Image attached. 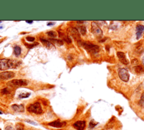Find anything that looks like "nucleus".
<instances>
[{"instance_id": "obj_1", "label": "nucleus", "mask_w": 144, "mask_h": 130, "mask_svg": "<svg viewBox=\"0 0 144 130\" xmlns=\"http://www.w3.org/2000/svg\"><path fill=\"white\" fill-rule=\"evenodd\" d=\"M18 66V62L9 59H0V70H6L10 68H15Z\"/></svg>"}, {"instance_id": "obj_2", "label": "nucleus", "mask_w": 144, "mask_h": 130, "mask_svg": "<svg viewBox=\"0 0 144 130\" xmlns=\"http://www.w3.org/2000/svg\"><path fill=\"white\" fill-rule=\"evenodd\" d=\"M80 45L91 54L97 53L99 51V47L98 45H93L89 42H81Z\"/></svg>"}, {"instance_id": "obj_3", "label": "nucleus", "mask_w": 144, "mask_h": 130, "mask_svg": "<svg viewBox=\"0 0 144 130\" xmlns=\"http://www.w3.org/2000/svg\"><path fill=\"white\" fill-rule=\"evenodd\" d=\"M27 110L29 113H33L36 114H41L43 112L40 103L36 102L31 104L27 107Z\"/></svg>"}, {"instance_id": "obj_4", "label": "nucleus", "mask_w": 144, "mask_h": 130, "mask_svg": "<svg viewBox=\"0 0 144 130\" xmlns=\"http://www.w3.org/2000/svg\"><path fill=\"white\" fill-rule=\"evenodd\" d=\"M29 82L26 79H14L7 83L8 86L10 87L26 86L28 84Z\"/></svg>"}, {"instance_id": "obj_5", "label": "nucleus", "mask_w": 144, "mask_h": 130, "mask_svg": "<svg viewBox=\"0 0 144 130\" xmlns=\"http://www.w3.org/2000/svg\"><path fill=\"white\" fill-rule=\"evenodd\" d=\"M118 75L119 78L124 82H128L129 79V74L126 68H121L118 70Z\"/></svg>"}, {"instance_id": "obj_6", "label": "nucleus", "mask_w": 144, "mask_h": 130, "mask_svg": "<svg viewBox=\"0 0 144 130\" xmlns=\"http://www.w3.org/2000/svg\"><path fill=\"white\" fill-rule=\"evenodd\" d=\"M91 30L92 33L94 35L95 37L97 38H101L103 36V31L99 27L98 25L95 22H92L91 24Z\"/></svg>"}, {"instance_id": "obj_7", "label": "nucleus", "mask_w": 144, "mask_h": 130, "mask_svg": "<svg viewBox=\"0 0 144 130\" xmlns=\"http://www.w3.org/2000/svg\"><path fill=\"white\" fill-rule=\"evenodd\" d=\"M15 76V74L13 72H3L0 73V80H8V79H11Z\"/></svg>"}, {"instance_id": "obj_8", "label": "nucleus", "mask_w": 144, "mask_h": 130, "mask_svg": "<svg viewBox=\"0 0 144 130\" xmlns=\"http://www.w3.org/2000/svg\"><path fill=\"white\" fill-rule=\"evenodd\" d=\"M68 30L69 31V33L70 34V35L72 36L75 40H77L78 41H80V34H79V31H78V30L76 28H69Z\"/></svg>"}, {"instance_id": "obj_9", "label": "nucleus", "mask_w": 144, "mask_h": 130, "mask_svg": "<svg viewBox=\"0 0 144 130\" xmlns=\"http://www.w3.org/2000/svg\"><path fill=\"white\" fill-rule=\"evenodd\" d=\"M73 127L77 130H84L86 127V122L78 121L73 124Z\"/></svg>"}, {"instance_id": "obj_10", "label": "nucleus", "mask_w": 144, "mask_h": 130, "mask_svg": "<svg viewBox=\"0 0 144 130\" xmlns=\"http://www.w3.org/2000/svg\"><path fill=\"white\" fill-rule=\"evenodd\" d=\"M66 123L65 122H60L59 121H56L52 122L49 123L48 125L50 126H52L56 128H61V127H64L66 126Z\"/></svg>"}, {"instance_id": "obj_11", "label": "nucleus", "mask_w": 144, "mask_h": 130, "mask_svg": "<svg viewBox=\"0 0 144 130\" xmlns=\"http://www.w3.org/2000/svg\"><path fill=\"white\" fill-rule=\"evenodd\" d=\"M117 56H118L119 59L120 61H121L123 64L128 65V64L129 63V61L126 58L125 54H124V53L121 52V51H118V52L117 53Z\"/></svg>"}, {"instance_id": "obj_12", "label": "nucleus", "mask_w": 144, "mask_h": 130, "mask_svg": "<svg viewBox=\"0 0 144 130\" xmlns=\"http://www.w3.org/2000/svg\"><path fill=\"white\" fill-rule=\"evenodd\" d=\"M144 31V26L143 25L138 24L136 26V36L137 39H139L141 37Z\"/></svg>"}, {"instance_id": "obj_13", "label": "nucleus", "mask_w": 144, "mask_h": 130, "mask_svg": "<svg viewBox=\"0 0 144 130\" xmlns=\"http://www.w3.org/2000/svg\"><path fill=\"white\" fill-rule=\"evenodd\" d=\"M12 108L15 111H18V112H24V106L23 105H13L12 106Z\"/></svg>"}, {"instance_id": "obj_14", "label": "nucleus", "mask_w": 144, "mask_h": 130, "mask_svg": "<svg viewBox=\"0 0 144 130\" xmlns=\"http://www.w3.org/2000/svg\"><path fill=\"white\" fill-rule=\"evenodd\" d=\"M50 41H51V43H52L53 44L56 45L58 46H61L64 44L63 41L61 40H57V39H50Z\"/></svg>"}, {"instance_id": "obj_15", "label": "nucleus", "mask_w": 144, "mask_h": 130, "mask_svg": "<svg viewBox=\"0 0 144 130\" xmlns=\"http://www.w3.org/2000/svg\"><path fill=\"white\" fill-rule=\"evenodd\" d=\"M41 41H42V43H43L44 45H45L46 47L48 49H50L53 46L52 44H51L50 41H47V40H44V39H41Z\"/></svg>"}, {"instance_id": "obj_16", "label": "nucleus", "mask_w": 144, "mask_h": 130, "mask_svg": "<svg viewBox=\"0 0 144 130\" xmlns=\"http://www.w3.org/2000/svg\"><path fill=\"white\" fill-rule=\"evenodd\" d=\"M134 70H135V72L138 74H141L144 72V68L141 66H136L134 67Z\"/></svg>"}, {"instance_id": "obj_17", "label": "nucleus", "mask_w": 144, "mask_h": 130, "mask_svg": "<svg viewBox=\"0 0 144 130\" xmlns=\"http://www.w3.org/2000/svg\"><path fill=\"white\" fill-rule=\"evenodd\" d=\"M14 53L16 56H19L21 54V48L19 46H15L14 47Z\"/></svg>"}, {"instance_id": "obj_18", "label": "nucleus", "mask_w": 144, "mask_h": 130, "mask_svg": "<svg viewBox=\"0 0 144 130\" xmlns=\"http://www.w3.org/2000/svg\"><path fill=\"white\" fill-rule=\"evenodd\" d=\"M78 30H79L78 31H79V32H80L82 35H85L86 33V28L85 26H79V28H78Z\"/></svg>"}, {"instance_id": "obj_19", "label": "nucleus", "mask_w": 144, "mask_h": 130, "mask_svg": "<svg viewBox=\"0 0 144 130\" xmlns=\"http://www.w3.org/2000/svg\"><path fill=\"white\" fill-rule=\"evenodd\" d=\"M47 34L48 35V36L53 37V38L57 37V36H58V34H57L56 32L54 31H51L48 32L47 33Z\"/></svg>"}, {"instance_id": "obj_20", "label": "nucleus", "mask_w": 144, "mask_h": 130, "mask_svg": "<svg viewBox=\"0 0 144 130\" xmlns=\"http://www.w3.org/2000/svg\"><path fill=\"white\" fill-rule=\"evenodd\" d=\"M97 122H96L94 120H92V121H91V122L89 123V128H91V129L93 128L96 125H97Z\"/></svg>"}, {"instance_id": "obj_21", "label": "nucleus", "mask_w": 144, "mask_h": 130, "mask_svg": "<svg viewBox=\"0 0 144 130\" xmlns=\"http://www.w3.org/2000/svg\"><path fill=\"white\" fill-rule=\"evenodd\" d=\"M30 95V93H23L22 94L19 95V97L20 98H28Z\"/></svg>"}, {"instance_id": "obj_22", "label": "nucleus", "mask_w": 144, "mask_h": 130, "mask_svg": "<svg viewBox=\"0 0 144 130\" xmlns=\"http://www.w3.org/2000/svg\"><path fill=\"white\" fill-rule=\"evenodd\" d=\"M24 44H25V45L26 46V47H28V48H29V49H31V48H33V47H35V46H36L38 44V43H36L33 44H26V43H25Z\"/></svg>"}, {"instance_id": "obj_23", "label": "nucleus", "mask_w": 144, "mask_h": 130, "mask_svg": "<svg viewBox=\"0 0 144 130\" xmlns=\"http://www.w3.org/2000/svg\"><path fill=\"white\" fill-rule=\"evenodd\" d=\"M26 40L29 42H33L34 41L35 38L33 37H30V36H28L26 37Z\"/></svg>"}, {"instance_id": "obj_24", "label": "nucleus", "mask_w": 144, "mask_h": 130, "mask_svg": "<svg viewBox=\"0 0 144 130\" xmlns=\"http://www.w3.org/2000/svg\"><path fill=\"white\" fill-rule=\"evenodd\" d=\"M140 103H141V105L144 106V93L142 95V96H141V100H140Z\"/></svg>"}, {"instance_id": "obj_25", "label": "nucleus", "mask_w": 144, "mask_h": 130, "mask_svg": "<svg viewBox=\"0 0 144 130\" xmlns=\"http://www.w3.org/2000/svg\"><path fill=\"white\" fill-rule=\"evenodd\" d=\"M26 122L27 123H28L33 124V125H37V124L36 123H35L34 122L30 121V120H26Z\"/></svg>"}, {"instance_id": "obj_26", "label": "nucleus", "mask_w": 144, "mask_h": 130, "mask_svg": "<svg viewBox=\"0 0 144 130\" xmlns=\"http://www.w3.org/2000/svg\"><path fill=\"white\" fill-rule=\"evenodd\" d=\"M5 130H14V129L11 126H7L6 127Z\"/></svg>"}, {"instance_id": "obj_27", "label": "nucleus", "mask_w": 144, "mask_h": 130, "mask_svg": "<svg viewBox=\"0 0 144 130\" xmlns=\"http://www.w3.org/2000/svg\"><path fill=\"white\" fill-rule=\"evenodd\" d=\"M1 92H2L3 93H9V92H8L7 89V88H5V89H4L3 90L1 91Z\"/></svg>"}, {"instance_id": "obj_28", "label": "nucleus", "mask_w": 144, "mask_h": 130, "mask_svg": "<svg viewBox=\"0 0 144 130\" xmlns=\"http://www.w3.org/2000/svg\"><path fill=\"white\" fill-rule=\"evenodd\" d=\"M26 22L27 23L32 24V23H33V20H26Z\"/></svg>"}, {"instance_id": "obj_29", "label": "nucleus", "mask_w": 144, "mask_h": 130, "mask_svg": "<svg viewBox=\"0 0 144 130\" xmlns=\"http://www.w3.org/2000/svg\"><path fill=\"white\" fill-rule=\"evenodd\" d=\"M141 61H142V64H143V65L144 66V56L142 58V59H141Z\"/></svg>"}, {"instance_id": "obj_30", "label": "nucleus", "mask_w": 144, "mask_h": 130, "mask_svg": "<svg viewBox=\"0 0 144 130\" xmlns=\"http://www.w3.org/2000/svg\"><path fill=\"white\" fill-rule=\"evenodd\" d=\"M54 24V23H49L48 24H47V26H51V25Z\"/></svg>"}, {"instance_id": "obj_31", "label": "nucleus", "mask_w": 144, "mask_h": 130, "mask_svg": "<svg viewBox=\"0 0 144 130\" xmlns=\"http://www.w3.org/2000/svg\"><path fill=\"white\" fill-rule=\"evenodd\" d=\"M18 130H23V129H22V128H18Z\"/></svg>"}, {"instance_id": "obj_32", "label": "nucleus", "mask_w": 144, "mask_h": 130, "mask_svg": "<svg viewBox=\"0 0 144 130\" xmlns=\"http://www.w3.org/2000/svg\"><path fill=\"white\" fill-rule=\"evenodd\" d=\"M0 114H2V113H1V111H0Z\"/></svg>"}, {"instance_id": "obj_33", "label": "nucleus", "mask_w": 144, "mask_h": 130, "mask_svg": "<svg viewBox=\"0 0 144 130\" xmlns=\"http://www.w3.org/2000/svg\"><path fill=\"white\" fill-rule=\"evenodd\" d=\"M1 21H0V23H1Z\"/></svg>"}, {"instance_id": "obj_34", "label": "nucleus", "mask_w": 144, "mask_h": 130, "mask_svg": "<svg viewBox=\"0 0 144 130\" xmlns=\"http://www.w3.org/2000/svg\"><path fill=\"white\" fill-rule=\"evenodd\" d=\"M0 130H1V129H0Z\"/></svg>"}]
</instances>
